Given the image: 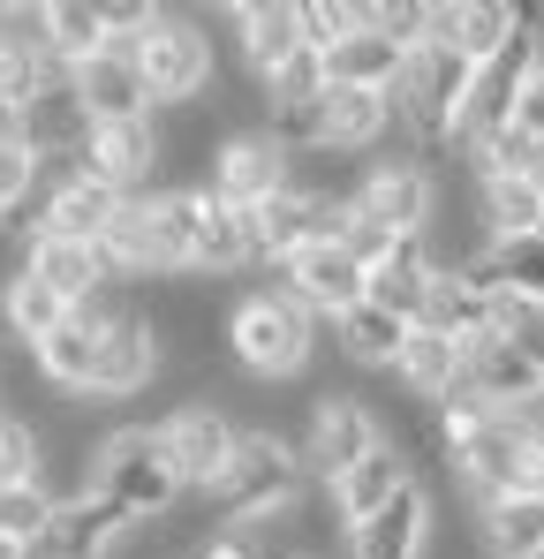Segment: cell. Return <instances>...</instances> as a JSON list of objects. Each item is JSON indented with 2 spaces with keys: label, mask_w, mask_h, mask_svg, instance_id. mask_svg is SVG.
I'll use <instances>...</instances> for the list:
<instances>
[{
  "label": "cell",
  "mask_w": 544,
  "mask_h": 559,
  "mask_svg": "<svg viewBox=\"0 0 544 559\" xmlns=\"http://www.w3.org/2000/svg\"><path fill=\"white\" fill-rule=\"evenodd\" d=\"M227 356L265 385H287L318 364V318L287 287H250L227 302Z\"/></svg>",
  "instance_id": "6da1fadb"
},
{
  "label": "cell",
  "mask_w": 544,
  "mask_h": 559,
  "mask_svg": "<svg viewBox=\"0 0 544 559\" xmlns=\"http://www.w3.org/2000/svg\"><path fill=\"white\" fill-rule=\"evenodd\" d=\"M303 491H310L303 447L280 439V431H243L227 476L212 484V522H220V530H265L272 514H287Z\"/></svg>",
  "instance_id": "7a4b0ae2"
},
{
  "label": "cell",
  "mask_w": 544,
  "mask_h": 559,
  "mask_svg": "<svg viewBox=\"0 0 544 559\" xmlns=\"http://www.w3.org/2000/svg\"><path fill=\"white\" fill-rule=\"evenodd\" d=\"M152 204H159V227H167V250H175L181 273L227 280V273H243V265H258L250 258V219L227 197H212L204 182L152 189Z\"/></svg>",
  "instance_id": "3957f363"
},
{
  "label": "cell",
  "mask_w": 544,
  "mask_h": 559,
  "mask_svg": "<svg viewBox=\"0 0 544 559\" xmlns=\"http://www.w3.org/2000/svg\"><path fill=\"white\" fill-rule=\"evenodd\" d=\"M129 61H137V84L152 98V114H175V106H204L212 92V38L197 15L181 8H152V23L129 38Z\"/></svg>",
  "instance_id": "277c9868"
},
{
  "label": "cell",
  "mask_w": 544,
  "mask_h": 559,
  "mask_svg": "<svg viewBox=\"0 0 544 559\" xmlns=\"http://www.w3.org/2000/svg\"><path fill=\"white\" fill-rule=\"evenodd\" d=\"M469 61L439 46V38H424L416 53H409V69H401V84H393V129H409V152L416 159H447L453 152V121H461V98H469Z\"/></svg>",
  "instance_id": "5b68a950"
},
{
  "label": "cell",
  "mask_w": 544,
  "mask_h": 559,
  "mask_svg": "<svg viewBox=\"0 0 544 559\" xmlns=\"http://www.w3.org/2000/svg\"><path fill=\"white\" fill-rule=\"evenodd\" d=\"M91 491H106L129 522H159V514L181 499V476L167 468L159 424H121V431H98V454H91Z\"/></svg>",
  "instance_id": "8992f818"
},
{
  "label": "cell",
  "mask_w": 544,
  "mask_h": 559,
  "mask_svg": "<svg viewBox=\"0 0 544 559\" xmlns=\"http://www.w3.org/2000/svg\"><path fill=\"white\" fill-rule=\"evenodd\" d=\"M439 197H447V182H439L431 159L393 152V159H370V175H363V189H356V212L378 219L386 235H431Z\"/></svg>",
  "instance_id": "52a82bcc"
},
{
  "label": "cell",
  "mask_w": 544,
  "mask_h": 559,
  "mask_svg": "<svg viewBox=\"0 0 544 559\" xmlns=\"http://www.w3.org/2000/svg\"><path fill=\"white\" fill-rule=\"evenodd\" d=\"M91 318H98V385H91V401H129V393H144L152 378H159V341H152V318H144V302H91Z\"/></svg>",
  "instance_id": "ba28073f"
},
{
  "label": "cell",
  "mask_w": 544,
  "mask_h": 559,
  "mask_svg": "<svg viewBox=\"0 0 544 559\" xmlns=\"http://www.w3.org/2000/svg\"><path fill=\"white\" fill-rule=\"evenodd\" d=\"M159 447H167V468L181 476V491H212L235 462V447H243V424L220 401H181L159 424Z\"/></svg>",
  "instance_id": "9c48e42d"
},
{
  "label": "cell",
  "mask_w": 544,
  "mask_h": 559,
  "mask_svg": "<svg viewBox=\"0 0 544 559\" xmlns=\"http://www.w3.org/2000/svg\"><path fill=\"white\" fill-rule=\"evenodd\" d=\"M295 447H303V468H310L318 484H333V476H348L363 454H378L386 431H378V416L363 408L356 393H318V401H310V431H303Z\"/></svg>",
  "instance_id": "30bf717a"
},
{
  "label": "cell",
  "mask_w": 544,
  "mask_h": 559,
  "mask_svg": "<svg viewBox=\"0 0 544 559\" xmlns=\"http://www.w3.org/2000/svg\"><path fill=\"white\" fill-rule=\"evenodd\" d=\"M280 287L318 318V325H333V318H348L363 295H370V273H363L356 258L333 242V235H318L310 250H295L287 265H280Z\"/></svg>",
  "instance_id": "8fae6325"
},
{
  "label": "cell",
  "mask_w": 544,
  "mask_h": 559,
  "mask_svg": "<svg viewBox=\"0 0 544 559\" xmlns=\"http://www.w3.org/2000/svg\"><path fill=\"white\" fill-rule=\"evenodd\" d=\"M76 175L106 182L114 197L159 189V121H152V114H144V121H98L91 144L76 152Z\"/></svg>",
  "instance_id": "7c38bea8"
},
{
  "label": "cell",
  "mask_w": 544,
  "mask_h": 559,
  "mask_svg": "<svg viewBox=\"0 0 544 559\" xmlns=\"http://www.w3.org/2000/svg\"><path fill=\"white\" fill-rule=\"evenodd\" d=\"M129 530H137V522H129L106 491H61V499H54V522H46V537H38V559H114Z\"/></svg>",
  "instance_id": "4fadbf2b"
},
{
  "label": "cell",
  "mask_w": 544,
  "mask_h": 559,
  "mask_svg": "<svg viewBox=\"0 0 544 559\" xmlns=\"http://www.w3.org/2000/svg\"><path fill=\"white\" fill-rule=\"evenodd\" d=\"M522 8L515 0H431V38L453 46L469 69H484V61H499L515 38H522Z\"/></svg>",
  "instance_id": "5bb4252c"
},
{
  "label": "cell",
  "mask_w": 544,
  "mask_h": 559,
  "mask_svg": "<svg viewBox=\"0 0 544 559\" xmlns=\"http://www.w3.org/2000/svg\"><path fill=\"white\" fill-rule=\"evenodd\" d=\"M98 258H106V273H114V280H167V273H181L175 250H167V227H159L152 189H144V197H121L114 227L98 235Z\"/></svg>",
  "instance_id": "9a60e30c"
},
{
  "label": "cell",
  "mask_w": 544,
  "mask_h": 559,
  "mask_svg": "<svg viewBox=\"0 0 544 559\" xmlns=\"http://www.w3.org/2000/svg\"><path fill=\"white\" fill-rule=\"evenodd\" d=\"M409 484H424V476H416V454L386 439L378 454H363L348 476H333V484H326V499H333V522H341V530H363V522H370V514H386V507H393Z\"/></svg>",
  "instance_id": "2e32d148"
},
{
  "label": "cell",
  "mask_w": 544,
  "mask_h": 559,
  "mask_svg": "<svg viewBox=\"0 0 544 559\" xmlns=\"http://www.w3.org/2000/svg\"><path fill=\"white\" fill-rule=\"evenodd\" d=\"M280 189H287V152L272 144L265 129H227V144L212 152V197L250 212V204H265Z\"/></svg>",
  "instance_id": "e0dca14e"
},
{
  "label": "cell",
  "mask_w": 544,
  "mask_h": 559,
  "mask_svg": "<svg viewBox=\"0 0 544 559\" xmlns=\"http://www.w3.org/2000/svg\"><path fill=\"white\" fill-rule=\"evenodd\" d=\"M431 537H439L431 484H409L386 514H370L363 530H348V552L341 559H431Z\"/></svg>",
  "instance_id": "ac0fdd59"
},
{
  "label": "cell",
  "mask_w": 544,
  "mask_h": 559,
  "mask_svg": "<svg viewBox=\"0 0 544 559\" xmlns=\"http://www.w3.org/2000/svg\"><path fill=\"white\" fill-rule=\"evenodd\" d=\"M243 219H250V258L280 273L295 250H310L318 235H333V219H341V212H326V204H310V197L280 189V197H265V204H250Z\"/></svg>",
  "instance_id": "d6986e66"
},
{
  "label": "cell",
  "mask_w": 544,
  "mask_h": 559,
  "mask_svg": "<svg viewBox=\"0 0 544 559\" xmlns=\"http://www.w3.org/2000/svg\"><path fill=\"white\" fill-rule=\"evenodd\" d=\"M227 23H235L243 61H250V76H258V84H265L272 69H287V61L310 46V31H303V0H235V8H227Z\"/></svg>",
  "instance_id": "ffe728a7"
},
{
  "label": "cell",
  "mask_w": 544,
  "mask_h": 559,
  "mask_svg": "<svg viewBox=\"0 0 544 559\" xmlns=\"http://www.w3.org/2000/svg\"><path fill=\"white\" fill-rule=\"evenodd\" d=\"M461 393H476V401H492L499 416H530L544 401V371L530 356H515L499 333L492 341H476L469 348V371H461Z\"/></svg>",
  "instance_id": "44dd1931"
},
{
  "label": "cell",
  "mask_w": 544,
  "mask_h": 559,
  "mask_svg": "<svg viewBox=\"0 0 544 559\" xmlns=\"http://www.w3.org/2000/svg\"><path fill=\"white\" fill-rule=\"evenodd\" d=\"M23 273L46 280L69 310H91L98 295H106V258H98V242H69V235H31V250H23Z\"/></svg>",
  "instance_id": "7402d4cb"
},
{
  "label": "cell",
  "mask_w": 544,
  "mask_h": 559,
  "mask_svg": "<svg viewBox=\"0 0 544 559\" xmlns=\"http://www.w3.org/2000/svg\"><path fill=\"white\" fill-rule=\"evenodd\" d=\"M416 325H431V333H447L461 348H476V341L499 333V295L476 287L469 273H431V295H424V318H416Z\"/></svg>",
  "instance_id": "603a6c76"
},
{
  "label": "cell",
  "mask_w": 544,
  "mask_h": 559,
  "mask_svg": "<svg viewBox=\"0 0 544 559\" xmlns=\"http://www.w3.org/2000/svg\"><path fill=\"white\" fill-rule=\"evenodd\" d=\"M15 136H23L38 159H76L91 144V114H84V98H76V84L54 76V84L38 92V106L15 114Z\"/></svg>",
  "instance_id": "cb8c5ba5"
},
{
  "label": "cell",
  "mask_w": 544,
  "mask_h": 559,
  "mask_svg": "<svg viewBox=\"0 0 544 559\" xmlns=\"http://www.w3.org/2000/svg\"><path fill=\"white\" fill-rule=\"evenodd\" d=\"M386 129H393V98L386 92H333L326 84V98H318V144L326 152L363 159V152L386 144Z\"/></svg>",
  "instance_id": "d4e9b609"
},
{
  "label": "cell",
  "mask_w": 544,
  "mask_h": 559,
  "mask_svg": "<svg viewBox=\"0 0 544 559\" xmlns=\"http://www.w3.org/2000/svg\"><path fill=\"white\" fill-rule=\"evenodd\" d=\"M69 84H76V98H84L91 129H98V121H144V114H152V98H144V84H137L129 46H106V53H98V61H84Z\"/></svg>",
  "instance_id": "484cf974"
},
{
  "label": "cell",
  "mask_w": 544,
  "mask_h": 559,
  "mask_svg": "<svg viewBox=\"0 0 544 559\" xmlns=\"http://www.w3.org/2000/svg\"><path fill=\"white\" fill-rule=\"evenodd\" d=\"M114 212H121V197L106 182H91V175H61V182L46 189V204H38V235H69V242H98L106 227H114Z\"/></svg>",
  "instance_id": "4316f807"
},
{
  "label": "cell",
  "mask_w": 544,
  "mask_h": 559,
  "mask_svg": "<svg viewBox=\"0 0 544 559\" xmlns=\"http://www.w3.org/2000/svg\"><path fill=\"white\" fill-rule=\"evenodd\" d=\"M31 364H38V378H46L54 393L91 401V385H98V318H91V310H76L61 333H46V341L31 348Z\"/></svg>",
  "instance_id": "83f0119b"
},
{
  "label": "cell",
  "mask_w": 544,
  "mask_h": 559,
  "mask_svg": "<svg viewBox=\"0 0 544 559\" xmlns=\"http://www.w3.org/2000/svg\"><path fill=\"white\" fill-rule=\"evenodd\" d=\"M476 552L484 559H544V499L507 491L476 507Z\"/></svg>",
  "instance_id": "f1b7e54d"
},
{
  "label": "cell",
  "mask_w": 544,
  "mask_h": 559,
  "mask_svg": "<svg viewBox=\"0 0 544 559\" xmlns=\"http://www.w3.org/2000/svg\"><path fill=\"white\" fill-rule=\"evenodd\" d=\"M461 371H469V348L447 341V333H431V325H416L409 348H401V364H393L401 393H409V401H431V408H439L447 393H461Z\"/></svg>",
  "instance_id": "f546056e"
},
{
  "label": "cell",
  "mask_w": 544,
  "mask_h": 559,
  "mask_svg": "<svg viewBox=\"0 0 544 559\" xmlns=\"http://www.w3.org/2000/svg\"><path fill=\"white\" fill-rule=\"evenodd\" d=\"M401 69H409V46H393L378 23L356 31L348 46H333V53H326V84H333V92H386V98H393Z\"/></svg>",
  "instance_id": "4dcf8cb0"
},
{
  "label": "cell",
  "mask_w": 544,
  "mask_h": 559,
  "mask_svg": "<svg viewBox=\"0 0 544 559\" xmlns=\"http://www.w3.org/2000/svg\"><path fill=\"white\" fill-rule=\"evenodd\" d=\"M469 197H476V219L492 242L544 235V197L530 189V175H469Z\"/></svg>",
  "instance_id": "1f68e13d"
},
{
  "label": "cell",
  "mask_w": 544,
  "mask_h": 559,
  "mask_svg": "<svg viewBox=\"0 0 544 559\" xmlns=\"http://www.w3.org/2000/svg\"><path fill=\"white\" fill-rule=\"evenodd\" d=\"M409 333H416V325H409V318H393V310H386V302H370V295H363L348 318H333V348H341L348 364H363V371H393V364H401V348H409Z\"/></svg>",
  "instance_id": "d6a6232c"
},
{
  "label": "cell",
  "mask_w": 544,
  "mask_h": 559,
  "mask_svg": "<svg viewBox=\"0 0 544 559\" xmlns=\"http://www.w3.org/2000/svg\"><path fill=\"white\" fill-rule=\"evenodd\" d=\"M38 23H46V53H54L61 76H76L84 61H98V53L114 46V38H106V8H91V0H46Z\"/></svg>",
  "instance_id": "836d02e7"
},
{
  "label": "cell",
  "mask_w": 544,
  "mask_h": 559,
  "mask_svg": "<svg viewBox=\"0 0 544 559\" xmlns=\"http://www.w3.org/2000/svg\"><path fill=\"white\" fill-rule=\"evenodd\" d=\"M0 318H8V333H15L23 348H38V341H46V333H61L76 310H69L46 280H31L23 265H15V273H8V287H0Z\"/></svg>",
  "instance_id": "e575fe53"
},
{
  "label": "cell",
  "mask_w": 544,
  "mask_h": 559,
  "mask_svg": "<svg viewBox=\"0 0 544 559\" xmlns=\"http://www.w3.org/2000/svg\"><path fill=\"white\" fill-rule=\"evenodd\" d=\"M431 273H439V265H431V250H424V235H416V242H401V250L370 273V302H386L393 318L416 325V318H424V295H431Z\"/></svg>",
  "instance_id": "d590c367"
},
{
  "label": "cell",
  "mask_w": 544,
  "mask_h": 559,
  "mask_svg": "<svg viewBox=\"0 0 544 559\" xmlns=\"http://www.w3.org/2000/svg\"><path fill=\"white\" fill-rule=\"evenodd\" d=\"M38 182H46V159H38L23 136H8V144H0V227H8V235H23V212H31Z\"/></svg>",
  "instance_id": "8d00e7d4"
},
{
  "label": "cell",
  "mask_w": 544,
  "mask_h": 559,
  "mask_svg": "<svg viewBox=\"0 0 544 559\" xmlns=\"http://www.w3.org/2000/svg\"><path fill=\"white\" fill-rule=\"evenodd\" d=\"M370 23H378V0H303V31H310L318 53L348 46V38L370 31Z\"/></svg>",
  "instance_id": "74e56055"
},
{
  "label": "cell",
  "mask_w": 544,
  "mask_h": 559,
  "mask_svg": "<svg viewBox=\"0 0 544 559\" xmlns=\"http://www.w3.org/2000/svg\"><path fill=\"white\" fill-rule=\"evenodd\" d=\"M54 499H61V491H46V484H15V491H0V537H15V545L38 552V537H46V522H54Z\"/></svg>",
  "instance_id": "f35d334b"
},
{
  "label": "cell",
  "mask_w": 544,
  "mask_h": 559,
  "mask_svg": "<svg viewBox=\"0 0 544 559\" xmlns=\"http://www.w3.org/2000/svg\"><path fill=\"white\" fill-rule=\"evenodd\" d=\"M310 98H326V53H318V46H303L287 69L265 76V114L272 106H310Z\"/></svg>",
  "instance_id": "ab89813d"
},
{
  "label": "cell",
  "mask_w": 544,
  "mask_h": 559,
  "mask_svg": "<svg viewBox=\"0 0 544 559\" xmlns=\"http://www.w3.org/2000/svg\"><path fill=\"white\" fill-rule=\"evenodd\" d=\"M38 462H46V439H38L23 416H0V491L38 484Z\"/></svg>",
  "instance_id": "60d3db41"
},
{
  "label": "cell",
  "mask_w": 544,
  "mask_h": 559,
  "mask_svg": "<svg viewBox=\"0 0 544 559\" xmlns=\"http://www.w3.org/2000/svg\"><path fill=\"white\" fill-rule=\"evenodd\" d=\"M499 341L544 371V302H507V295H499Z\"/></svg>",
  "instance_id": "b9f144b4"
},
{
  "label": "cell",
  "mask_w": 544,
  "mask_h": 559,
  "mask_svg": "<svg viewBox=\"0 0 544 559\" xmlns=\"http://www.w3.org/2000/svg\"><path fill=\"white\" fill-rule=\"evenodd\" d=\"M197 559H265V545H258L250 530H220V537H212Z\"/></svg>",
  "instance_id": "7bdbcfd3"
},
{
  "label": "cell",
  "mask_w": 544,
  "mask_h": 559,
  "mask_svg": "<svg viewBox=\"0 0 544 559\" xmlns=\"http://www.w3.org/2000/svg\"><path fill=\"white\" fill-rule=\"evenodd\" d=\"M522 129L544 144V61H537V76H530V92H522Z\"/></svg>",
  "instance_id": "ee69618b"
},
{
  "label": "cell",
  "mask_w": 544,
  "mask_h": 559,
  "mask_svg": "<svg viewBox=\"0 0 544 559\" xmlns=\"http://www.w3.org/2000/svg\"><path fill=\"white\" fill-rule=\"evenodd\" d=\"M530 189L544 197V144H537V159H530Z\"/></svg>",
  "instance_id": "f6af8a7d"
},
{
  "label": "cell",
  "mask_w": 544,
  "mask_h": 559,
  "mask_svg": "<svg viewBox=\"0 0 544 559\" xmlns=\"http://www.w3.org/2000/svg\"><path fill=\"white\" fill-rule=\"evenodd\" d=\"M0 559H31V545H15V537H0Z\"/></svg>",
  "instance_id": "bcb514c9"
},
{
  "label": "cell",
  "mask_w": 544,
  "mask_h": 559,
  "mask_svg": "<svg viewBox=\"0 0 544 559\" xmlns=\"http://www.w3.org/2000/svg\"><path fill=\"white\" fill-rule=\"evenodd\" d=\"M8 136H15V114H0V144H8Z\"/></svg>",
  "instance_id": "7dc6e473"
},
{
  "label": "cell",
  "mask_w": 544,
  "mask_h": 559,
  "mask_svg": "<svg viewBox=\"0 0 544 559\" xmlns=\"http://www.w3.org/2000/svg\"><path fill=\"white\" fill-rule=\"evenodd\" d=\"M167 559H175V552H167Z\"/></svg>",
  "instance_id": "c3c4849f"
}]
</instances>
